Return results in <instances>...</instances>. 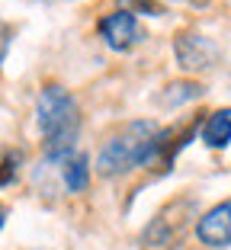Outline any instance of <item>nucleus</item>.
<instances>
[{"instance_id":"nucleus-7","label":"nucleus","mask_w":231,"mask_h":250,"mask_svg":"<svg viewBox=\"0 0 231 250\" xmlns=\"http://www.w3.org/2000/svg\"><path fill=\"white\" fill-rule=\"evenodd\" d=\"M199 138L206 141V147H212V151H222V147L231 145V106L215 109L206 122H202Z\"/></svg>"},{"instance_id":"nucleus-8","label":"nucleus","mask_w":231,"mask_h":250,"mask_svg":"<svg viewBox=\"0 0 231 250\" xmlns=\"http://www.w3.org/2000/svg\"><path fill=\"white\" fill-rule=\"evenodd\" d=\"M202 93H206V87H202L199 81H170L157 93V103L164 106V109H177V106H183V103L199 100Z\"/></svg>"},{"instance_id":"nucleus-3","label":"nucleus","mask_w":231,"mask_h":250,"mask_svg":"<svg viewBox=\"0 0 231 250\" xmlns=\"http://www.w3.org/2000/svg\"><path fill=\"white\" fill-rule=\"evenodd\" d=\"M189 218H196L193 199H177L151 218V225L142 231V241L148 247H177L183 231L189 228Z\"/></svg>"},{"instance_id":"nucleus-9","label":"nucleus","mask_w":231,"mask_h":250,"mask_svg":"<svg viewBox=\"0 0 231 250\" xmlns=\"http://www.w3.org/2000/svg\"><path fill=\"white\" fill-rule=\"evenodd\" d=\"M61 180H64L67 192H84L87 189V183H90V161H87V154H74L71 161H64Z\"/></svg>"},{"instance_id":"nucleus-4","label":"nucleus","mask_w":231,"mask_h":250,"mask_svg":"<svg viewBox=\"0 0 231 250\" xmlns=\"http://www.w3.org/2000/svg\"><path fill=\"white\" fill-rule=\"evenodd\" d=\"M173 55H177V64L183 71H209L215 67L218 61V45L212 42L209 36H202V32H180L173 39Z\"/></svg>"},{"instance_id":"nucleus-6","label":"nucleus","mask_w":231,"mask_h":250,"mask_svg":"<svg viewBox=\"0 0 231 250\" xmlns=\"http://www.w3.org/2000/svg\"><path fill=\"white\" fill-rule=\"evenodd\" d=\"M196 237H199V244H206L212 250L231 247V199L212 206L196 221Z\"/></svg>"},{"instance_id":"nucleus-5","label":"nucleus","mask_w":231,"mask_h":250,"mask_svg":"<svg viewBox=\"0 0 231 250\" xmlns=\"http://www.w3.org/2000/svg\"><path fill=\"white\" fill-rule=\"evenodd\" d=\"M97 32L112 52H128V48H135L145 39L142 26H138V16L132 10H112V13H106L97 22Z\"/></svg>"},{"instance_id":"nucleus-2","label":"nucleus","mask_w":231,"mask_h":250,"mask_svg":"<svg viewBox=\"0 0 231 250\" xmlns=\"http://www.w3.org/2000/svg\"><path fill=\"white\" fill-rule=\"evenodd\" d=\"M36 125L42 135L45 161L64 164L74 157L81 132V106L61 83H45L36 96Z\"/></svg>"},{"instance_id":"nucleus-10","label":"nucleus","mask_w":231,"mask_h":250,"mask_svg":"<svg viewBox=\"0 0 231 250\" xmlns=\"http://www.w3.org/2000/svg\"><path fill=\"white\" fill-rule=\"evenodd\" d=\"M20 167V154H13V151H7V157H3V186L13 183V170Z\"/></svg>"},{"instance_id":"nucleus-1","label":"nucleus","mask_w":231,"mask_h":250,"mask_svg":"<svg viewBox=\"0 0 231 250\" xmlns=\"http://www.w3.org/2000/svg\"><path fill=\"white\" fill-rule=\"evenodd\" d=\"M167 138L170 132H164L151 119H135V122L122 125L97 154V173L100 177H122L128 170H145L151 164H157L167 154Z\"/></svg>"}]
</instances>
